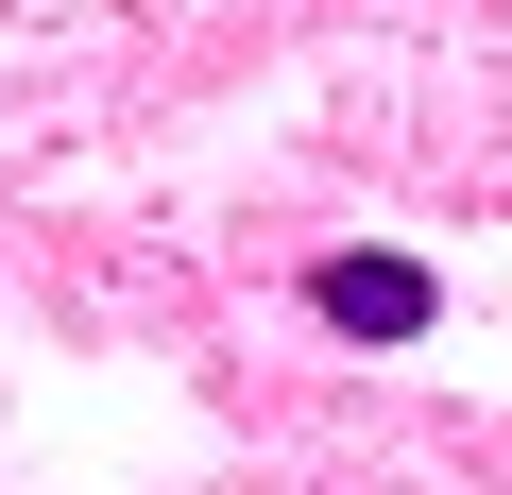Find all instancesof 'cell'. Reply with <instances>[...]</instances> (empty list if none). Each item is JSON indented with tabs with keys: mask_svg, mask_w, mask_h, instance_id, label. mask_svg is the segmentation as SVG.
<instances>
[{
	"mask_svg": "<svg viewBox=\"0 0 512 495\" xmlns=\"http://www.w3.org/2000/svg\"><path fill=\"white\" fill-rule=\"evenodd\" d=\"M308 308H325L342 342H427V325H444L427 257H325V274H308Z\"/></svg>",
	"mask_w": 512,
	"mask_h": 495,
	"instance_id": "1",
	"label": "cell"
}]
</instances>
